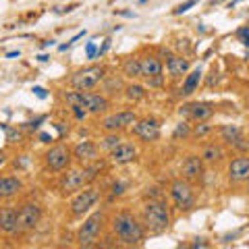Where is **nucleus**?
Segmentation results:
<instances>
[{
  "label": "nucleus",
  "instance_id": "nucleus-23",
  "mask_svg": "<svg viewBox=\"0 0 249 249\" xmlns=\"http://www.w3.org/2000/svg\"><path fill=\"white\" fill-rule=\"evenodd\" d=\"M220 137L222 142H227L229 145H235L241 137H243V131H241L237 124H222L220 127Z\"/></svg>",
  "mask_w": 249,
  "mask_h": 249
},
{
  "label": "nucleus",
  "instance_id": "nucleus-4",
  "mask_svg": "<svg viewBox=\"0 0 249 249\" xmlns=\"http://www.w3.org/2000/svg\"><path fill=\"white\" fill-rule=\"evenodd\" d=\"M102 164H96V166H85V168H79V170H71L65 178H62V191L65 193H71V191H79L83 189L85 185H89L96 175L100 173Z\"/></svg>",
  "mask_w": 249,
  "mask_h": 249
},
{
  "label": "nucleus",
  "instance_id": "nucleus-18",
  "mask_svg": "<svg viewBox=\"0 0 249 249\" xmlns=\"http://www.w3.org/2000/svg\"><path fill=\"white\" fill-rule=\"evenodd\" d=\"M73 156L79 162H93V160H98V147L93 142H79L75 145Z\"/></svg>",
  "mask_w": 249,
  "mask_h": 249
},
{
  "label": "nucleus",
  "instance_id": "nucleus-12",
  "mask_svg": "<svg viewBox=\"0 0 249 249\" xmlns=\"http://www.w3.org/2000/svg\"><path fill=\"white\" fill-rule=\"evenodd\" d=\"M133 133L143 139V142H156L160 137V124L154 119H145V121H135Z\"/></svg>",
  "mask_w": 249,
  "mask_h": 249
},
{
  "label": "nucleus",
  "instance_id": "nucleus-21",
  "mask_svg": "<svg viewBox=\"0 0 249 249\" xmlns=\"http://www.w3.org/2000/svg\"><path fill=\"white\" fill-rule=\"evenodd\" d=\"M166 69L170 77H183L187 71H189V60L183 56H170L166 62Z\"/></svg>",
  "mask_w": 249,
  "mask_h": 249
},
{
  "label": "nucleus",
  "instance_id": "nucleus-20",
  "mask_svg": "<svg viewBox=\"0 0 249 249\" xmlns=\"http://www.w3.org/2000/svg\"><path fill=\"white\" fill-rule=\"evenodd\" d=\"M139 62H142V77H145V79H152V77L162 75V62L156 56H145Z\"/></svg>",
  "mask_w": 249,
  "mask_h": 249
},
{
  "label": "nucleus",
  "instance_id": "nucleus-11",
  "mask_svg": "<svg viewBox=\"0 0 249 249\" xmlns=\"http://www.w3.org/2000/svg\"><path fill=\"white\" fill-rule=\"evenodd\" d=\"M135 121H137L135 112H129V110H124V112H116V114L106 116V119H104V123H102V127L108 131V133H116V131H123V129H127L129 124H135Z\"/></svg>",
  "mask_w": 249,
  "mask_h": 249
},
{
  "label": "nucleus",
  "instance_id": "nucleus-27",
  "mask_svg": "<svg viewBox=\"0 0 249 249\" xmlns=\"http://www.w3.org/2000/svg\"><path fill=\"white\" fill-rule=\"evenodd\" d=\"M119 143H121V137L116 135V133H110L108 137H104V139H102V147H104V150H108V152L114 150V147L119 145Z\"/></svg>",
  "mask_w": 249,
  "mask_h": 249
},
{
  "label": "nucleus",
  "instance_id": "nucleus-29",
  "mask_svg": "<svg viewBox=\"0 0 249 249\" xmlns=\"http://www.w3.org/2000/svg\"><path fill=\"white\" fill-rule=\"evenodd\" d=\"M210 131H212V127H210V124H208L206 121H201V123L197 124V127L193 129V135H196V137H204V135H208V133H210Z\"/></svg>",
  "mask_w": 249,
  "mask_h": 249
},
{
  "label": "nucleus",
  "instance_id": "nucleus-22",
  "mask_svg": "<svg viewBox=\"0 0 249 249\" xmlns=\"http://www.w3.org/2000/svg\"><path fill=\"white\" fill-rule=\"evenodd\" d=\"M201 77H204V73H201V69H199V67L196 69V71H191L189 75H187V79H185L183 88H181V93H183V96H191V93L197 89V85H199V81H201Z\"/></svg>",
  "mask_w": 249,
  "mask_h": 249
},
{
  "label": "nucleus",
  "instance_id": "nucleus-10",
  "mask_svg": "<svg viewBox=\"0 0 249 249\" xmlns=\"http://www.w3.org/2000/svg\"><path fill=\"white\" fill-rule=\"evenodd\" d=\"M71 162V152L67 145H54L46 154V164L50 170H65Z\"/></svg>",
  "mask_w": 249,
  "mask_h": 249
},
{
  "label": "nucleus",
  "instance_id": "nucleus-24",
  "mask_svg": "<svg viewBox=\"0 0 249 249\" xmlns=\"http://www.w3.org/2000/svg\"><path fill=\"white\" fill-rule=\"evenodd\" d=\"M222 158H224V152H222V147L216 143H208L204 147V152H201V160L208 162V164H216V162H220Z\"/></svg>",
  "mask_w": 249,
  "mask_h": 249
},
{
  "label": "nucleus",
  "instance_id": "nucleus-9",
  "mask_svg": "<svg viewBox=\"0 0 249 249\" xmlns=\"http://www.w3.org/2000/svg\"><path fill=\"white\" fill-rule=\"evenodd\" d=\"M42 218V208L37 204H25L21 206L19 210V227H17V232H29L37 227Z\"/></svg>",
  "mask_w": 249,
  "mask_h": 249
},
{
  "label": "nucleus",
  "instance_id": "nucleus-28",
  "mask_svg": "<svg viewBox=\"0 0 249 249\" xmlns=\"http://www.w3.org/2000/svg\"><path fill=\"white\" fill-rule=\"evenodd\" d=\"M189 133H191L189 124H187V123L183 121V123H178V124H177V129H175V133H173V139H181V137H187Z\"/></svg>",
  "mask_w": 249,
  "mask_h": 249
},
{
  "label": "nucleus",
  "instance_id": "nucleus-25",
  "mask_svg": "<svg viewBox=\"0 0 249 249\" xmlns=\"http://www.w3.org/2000/svg\"><path fill=\"white\" fill-rule=\"evenodd\" d=\"M123 73L129 75V77H142V62L137 58H129L123 65Z\"/></svg>",
  "mask_w": 249,
  "mask_h": 249
},
{
  "label": "nucleus",
  "instance_id": "nucleus-6",
  "mask_svg": "<svg viewBox=\"0 0 249 249\" xmlns=\"http://www.w3.org/2000/svg\"><path fill=\"white\" fill-rule=\"evenodd\" d=\"M170 197H173L175 206L178 210H189L193 206V201H196V193H193V187L183 181V178H177L170 185Z\"/></svg>",
  "mask_w": 249,
  "mask_h": 249
},
{
  "label": "nucleus",
  "instance_id": "nucleus-15",
  "mask_svg": "<svg viewBox=\"0 0 249 249\" xmlns=\"http://www.w3.org/2000/svg\"><path fill=\"white\" fill-rule=\"evenodd\" d=\"M189 114L193 121H197V123H201V121H208L210 116L214 114V106L210 104V102H196V104H187V106H183L181 108V114Z\"/></svg>",
  "mask_w": 249,
  "mask_h": 249
},
{
  "label": "nucleus",
  "instance_id": "nucleus-38",
  "mask_svg": "<svg viewBox=\"0 0 249 249\" xmlns=\"http://www.w3.org/2000/svg\"><path fill=\"white\" fill-rule=\"evenodd\" d=\"M4 164H6V156H4L2 152H0V168H2Z\"/></svg>",
  "mask_w": 249,
  "mask_h": 249
},
{
  "label": "nucleus",
  "instance_id": "nucleus-16",
  "mask_svg": "<svg viewBox=\"0 0 249 249\" xmlns=\"http://www.w3.org/2000/svg\"><path fill=\"white\" fill-rule=\"evenodd\" d=\"M229 177L231 181L241 183L249 178V156H239L229 164Z\"/></svg>",
  "mask_w": 249,
  "mask_h": 249
},
{
  "label": "nucleus",
  "instance_id": "nucleus-35",
  "mask_svg": "<svg viewBox=\"0 0 249 249\" xmlns=\"http://www.w3.org/2000/svg\"><path fill=\"white\" fill-rule=\"evenodd\" d=\"M21 52L19 50H13V52H6V58H19Z\"/></svg>",
  "mask_w": 249,
  "mask_h": 249
},
{
  "label": "nucleus",
  "instance_id": "nucleus-33",
  "mask_svg": "<svg viewBox=\"0 0 249 249\" xmlns=\"http://www.w3.org/2000/svg\"><path fill=\"white\" fill-rule=\"evenodd\" d=\"M31 91H34L40 100H46V98H48V91H46L44 88H40V85H34V89H31Z\"/></svg>",
  "mask_w": 249,
  "mask_h": 249
},
{
  "label": "nucleus",
  "instance_id": "nucleus-5",
  "mask_svg": "<svg viewBox=\"0 0 249 249\" xmlns=\"http://www.w3.org/2000/svg\"><path fill=\"white\" fill-rule=\"evenodd\" d=\"M102 222H104L102 212H93L88 220L83 222V227L79 229V235H77V241H79L81 247L96 245V241L100 237V231H102Z\"/></svg>",
  "mask_w": 249,
  "mask_h": 249
},
{
  "label": "nucleus",
  "instance_id": "nucleus-14",
  "mask_svg": "<svg viewBox=\"0 0 249 249\" xmlns=\"http://www.w3.org/2000/svg\"><path fill=\"white\" fill-rule=\"evenodd\" d=\"M19 227V212L15 206H4L0 210V231L6 235H15Z\"/></svg>",
  "mask_w": 249,
  "mask_h": 249
},
{
  "label": "nucleus",
  "instance_id": "nucleus-2",
  "mask_svg": "<svg viewBox=\"0 0 249 249\" xmlns=\"http://www.w3.org/2000/svg\"><path fill=\"white\" fill-rule=\"evenodd\" d=\"M143 224L152 235H160L170 227V212L164 201H150L143 206Z\"/></svg>",
  "mask_w": 249,
  "mask_h": 249
},
{
  "label": "nucleus",
  "instance_id": "nucleus-32",
  "mask_svg": "<svg viewBox=\"0 0 249 249\" xmlns=\"http://www.w3.org/2000/svg\"><path fill=\"white\" fill-rule=\"evenodd\" d=\"M85 54H88V58H96V54H98L96 44H93V42H88V46H85Z\"/></svg>",
  "mask_w": 249,
  "mask_h": 249
},
{
  "label": "nucleus",
  "instance_id": "nucleus-36",
  "mask_svg": "<svg viewBox=\"0 0 249 249\" xmlns=\"http://www.w3.org/2000/svg\"><path fill=\"white\" fill-rule=\"evenodd\" d=\"M123 193V185H114L112 187V196H121Z\"/></svg>",
  "mask_w": 249,
  "mask_h": 249
},
{
  "label": "nucleus",
  "instance_id": "nucleus-17",
  "mask_svg": "<svg viewBox=\"0 0 249 249\" xmlns=\"http://www.w3.org/2000/svg\"><path fill=\"white\" fill-rule=\"evenodd\" d=\"M183 177L187 181H196L204 175V160L199 158V156H187L185 162H183V168H181Z\"/></svg>",
  "mask_w": 249,
  "mask_h": 249
},
{
  "label": "nucleus",
  "instance_id": "nucleus-19",
  "mask_svg": "<svg viewBox=\"0 0 249 249\" xmlns=\"http://www.w3.org/2000/svg\"><path fill=\"white\" fill-rule=\"evenodd\" d=\"M23 189V183L17 177H0V199L13 197Z\"/></svg>",
  "mask_w": 249,
  "mask_h": 249
},
{
  "label": "nucleus",
  "instance_id": "nucleus-1",
  "mask_svg": "<svg viewBox=\"0 0 249 249\" xmlns=\"http://www.w3.org/2000/svg\"><path fill=\"white\" fill-rule=\"evenodd\" d=\"M112 231H114L116 239L127 247L142 245V241L145 239V229L137 222V218L133 214H129V212H121V214L114 216Z\"/></svg>",
  "mask_w": 249,
  "mask_h": 249
},
{
  "label": "nucleus",
  "instance_id": "nucleus-26",
  "mask_svg": "<svg viewBox=\"0 0 249 249\" xmlns=\"http://www.w3.org/2000/svg\"><path fill=\"white\" fill-rule=\"evenodd\" d=\"M127 98L129 100H142V98H145V88L143 85H129L127 88Z\"/></svg>",
  "mask_w": 249,
  "mask_h": 249
},
{
  "label": "nucleus",
  "instance_id": "nucleus-30",
  "mask_svg": "<svg viewBox=\"0 0 249 249\" xmlns=\"http://www.w3.org/2000/svg\"><path fill=\"white\" fill-rule=\"evenodd\" d=\"M196 4H197V0H187V2L178 4V6H177V9H175L173 13H175V15H183V13H187V11L191 9V6H196Z\"/></svg>",
  "mask_w": 249,
  "mask_h": 249
},
{
  "label": "nucleus",
  "instance_id": "nucleus-37",
  "mask_svg": "<svg viewBox=\"0 0 249 249\" xmlns=\"http://www.w3.org/2000/svg\"><path fill=\"white\" fill-rule=\"evenodd\" d=\"M40 139H42V142H46V143H50V142H52V135H48V133H40Z\"/></svg>",
  "mask_w": 249,
  "mask_h": 249
},
{
  "label": "nucleus",
  "instance_id": "nucleus-40",
  "mask_svg": "<svg viewBox=\"0 0 249 249\" xmlns=\"http://www.w3.org/2000/svg\"><path fill=\"white\" fill-rule=\"evenodd\" d=\"M218 2H222V0H212V4H218Z\"/></svg>",
  "mask_w": 249,
  "mask_h": 249
},
{
  "label": "nucleus",
  "instance_id": "nucleus-8",
  "mask_svg": "<svg viewBox=\"0 0 249 249\" xmlns=\"http://www.w3.org/2000/svg\"><path fill=\"white\" fill-rule=\"evenodd\" d=\"M100 199V191L93 189V187H88V189H79V196H77L71 201V212L75 218H81L83 214L89 212V208L96 206V201Z\"/></svg>",
  "mask_w": 249,
  "mask_h": 249
},
{
  "label": "nucleus",
  "instance_id": "nucleus-31",
  "mask_svg": "<svg viewBox=\"0 0 249 249\" xmlns=\"http://www.w3.org/2000/svg\"><path fill=\"white\" fill-rule=\"evenodd\" d=\"M237 36L241 37V42H243L247 48H249V27H241V29L237 31Z\"/></svg>",
  "mask_w": 249,
  "mask_h": 249
},
{
  "label": "nucleus",
  "instance_id": "nucleus-34",
  "mask_svg": "<svg viewBox=\"0 0 249 249\" xmlns=\"http://www.w3.org/2000/svg\"><path fill=\"white\" fill-rule=\"evenodd\" d=\"M6 135H9V142H19L21 135L17 133V131H11V129H6Z\"/></svg>",
  "mask_w": 249,
  "mask_h": 249
},
{
  "label": "nucleus",
  "instance_id": "nucleus-3",
  "mask_svg": "<svg viewBox=\"0 0 249 249\" xmlns=\"http://www.w3.org/2000/svg\"><path fill=\"white\" fill-rule=\"evenodd\" d=\"M65 100L71 106H79L83 108L85 112H91V114H98V112H104L108 108V100L98 96V93H88V91H67L65 93Z\"/></svg>",
  "mask_w": 249,
  "mask_h": 249
},
{
  "label": "nucleus",
  "instance_id": "nucleus-13",
  "mask_svg": "<svg viewBox=\"0 0 249 249\" xmlns=\"http://www.w3.org/2000/svg\"><path fill=\"white\" fill-rule=\"evenodd\" d=\"M137 158V147L131 145V143H119L114 147V150H110V162L112 164H131Z\"/></svg>",
  "mask_w": 249,
  "mask_h": 249
},
{
  "label": "nucleus",
  "instance_id": "nucleus-7",
  "mask_svg": "<svg viewBox=\"0 0 249 249\" xmlns=\"http://www.w3.org/2000/svg\"><path fill=\"white\" fill-rule=\"evenodd\" d=\"M102 77H104V69L102 67H88V69H83V71L73 75L71 85L75 89H79V91H88L91 88H96V85L102 81Z\"/></svg>",
  "mask_w": 249,
  "mask_h": 249
},
{
  "label": "nucleus",
  "instance_id": "nucleus-39",
  "mask_svg": "<svg viewBox=\"0 0 249 249\" xmlns=\"http://www.w3.org/2000/svg\"><path fill=\"white\" fill-rule=\"evenodd\" d=\"M119 15H123V17H133V13H129V11H119Z\"/></svg>",
  "mask_w": 249,
  "mask_h": 249
}]
</instances>
